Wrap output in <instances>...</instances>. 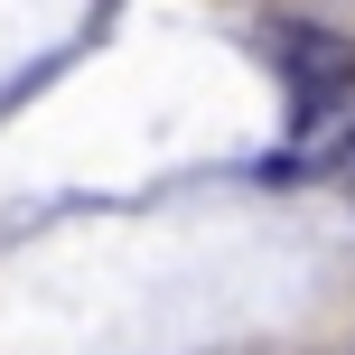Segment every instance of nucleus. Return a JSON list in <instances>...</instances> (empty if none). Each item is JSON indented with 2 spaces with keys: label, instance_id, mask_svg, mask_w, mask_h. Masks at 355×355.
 <instances>
[{
  "label": "nucleus",
  "instance_id": "1",
  "mask_svg": "<svg viewBox=\"0 0 355 355\" xmlns=\"http://www.w3.org/2000/svg\"><path fill=\"white\" fill-rule=\"evenodd\" d=\"M281 75H290V94H300V112H318L327 94L355 85V47H346V37H327V28H300V19H290V28H281Z\"/></svg>",
  "mask_w": 355,
  "mask_h": 355
}]
</instances>
